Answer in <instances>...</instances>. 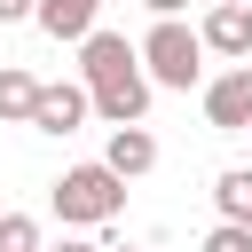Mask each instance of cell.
Segmentation results:
<instances>
[{
  "label": "cell",
  "mask_w": 252,
  "mask_h": 252,
  "mask_svg": "<svg viewBox=\"0 0 252 252\" xmlns=\"http://www.w3.org/2000/svg\"><path fill=\"white\" fill-rule=\"evenodd\" d=\"M79 79H87V94H94V118L102 126H134V118H150V71H142V39H126V32H87L79 39Z\"/></svg>",
  "instance_id": "obj_1"
},
{
  "label": "cell",
  "mask_w": 252,
  "mask_h": 252,
  "mask_svg": "<svg viewBox=\"0 0 252 252\" xmlns=\"http://www.w3.org/2000/svg\"><path fill=\"white\" fill-rule=\"evenodd\" d=\"M47 205H55V220H63V228H110V220L126 213V173H118L110 158L63 165V173H55V189H47Z\"/></svg>",
  "instance_id": "obj_2"
},
{
  "label": "cell",
  "mask_w": 252,
  "mask_h": 252,
  "mask_svg": "<svg viewBox=\"0 0 252 252\" xmlns=\"http://www.w3.org/2000/svg\"><path fill=\"white\" fill-rule=\"evenodd\" d=\"M142 71H150V87H165V94L205 87V39H197V24L158 16V24L142 32Z\"/></svg>",
  "instance_id": "obj_3"
},
{
  "label": "cell",
  "mask_w": 252,
  "mask_h": 252,
  "mask_svg": "<svg viewBox=\"0 0 252 252\" xmlns=\"http://www.w3.org/2000/svg\"><path fill=\"white\" fill-rule=\"evenodd\" d=\"M94 118V94H87V79H39V102H32V134H79Z\"/></svg>",
  "instance_id": "obj_4"
},
{
  "label": "cell",
  "mask_w": 252,
  "mask_h": 252,
  "mask_svg": "<svg viewBox=\"0 0 252 252\" xmlns=\"http://www.w3.org/2000/svg\"><path fill=\"white\" fill-rule=\"evenodd\" d=\"M205 126L213 134H244L252 126V55L228 63L220 79H205Z\"/></svg>",
  "instance_id": "obj_5"
},
{
  "label": "cell",
  "mask_w": 252,
  "mask_h": 252,
  "mask_svg": "<svg viewBox=\"0 0 252 252\" xmlns=\"http://www.w3.org/2000/svg\"><path fill=\"white\" fill-rule=\"evenodd\" d=\"M197 39H205V55H228V63H244V55H252V0H205V24H197Z\"/></svg>",
  "instance_id": "obj_6"
},
{
  "label": "cell",
  "mask_w": 252,
  "mask_h": 252,
  "mask_svg": "<svg viewBox=\"0 0 252 252\" xmlns=\"http://www.w3.org/2000/svg\"><path fill=\"white\" fill-rule=\"evenodd\" d=\"M32 24H39L47 39H71V47H79V39L102 24V0H39V8H32Z\"/></svg>",
  "instance_id": "obj_7"
},
{
  "label": "cell",
  "mask_w": 252,
  "mask_h": 252,
  "mask_svg": "<svg viewBox=\"0 0 252 252\" xmlns=\"http://www.w3.org/2000/svg\"><path fill=\"white\" fill-rule=\"evenodd\" d=\"M102 158H110V165H118L126 181H142V173L158 165V134H150L142 118H134V126H110V142H102Z\"/></svg>",
  "instance_id": "obj_8"
},
{
  "label": "cell",
  "mask_w": 252,
  "mask_h": 252,
  "mask_svg": "<svg viewBox=\"0 0 252 252\" xmlns=\"http://www.w3.org/2000/svg\"><path fill=\"white\" fill-rule=\"evenodd\" d=\"M32 102H39V79L0 63V126H32Z\"/></svg>",
  "instance_id": "obj_9"
},
{
  "label": "cell",
  "mask_w": 252,
  "mask_h": 252,
  "mask_svg": "<svg viewBox=\"0 0 252 252\" xmlns=\"http://www.w3.org/2000/svg\"><path fill=\"white\" fill-rule=\"evenodd\" d=\"M213 205H220V220H252V165H220L213 173Z\"/></svg>",
  "instance_id": "obj_10"
},
{
  "label": "cell",
  "mask_w": 252,
  "mask_h": 252,
  "mask_svg": "<svg viewBox=\"0 0 252 252\" xmlns=\"http://www.w3.org/2000/svg\"><path fill=\"white\" fill-rule=\"evenodd\" d=\"M47 236H39V220L32 213H0V252H39Z\"/></svg>",
  "instance_id": "obj_11"
},
{
  "label": "cell",
  "mask_w": 252,
  "mask_h": 252,
  "mask_svg": "<svg viewBox=\"0 0 252 252\" xmlns=\"http://www.w3.org/2000/svg\"><path fill=\"white\" fill-rule=\"evenodd\" d=\"M197 252H252V220H213Z\"/></svg>",
  "instance_id": "obj_12"
},
{
  "label": "cell",
  "mask_w": 252,
  "mask_h": 252,
  "mask_svg": "<svg viewBox=\"0 0 252 252\" xmlns=\"http://www.w3.org/2000/svg\"><path fill=\"white\" fill-rule=\"evenodd\" d=\"M32 8L39 0H0V24H32Z\"/></svg>",
  "instance_id": "obj_13"
},
{
  "label": "cell",
  "mask_w": 252,
  "mask_h": 252,
  "mask_svg": "<svg viewBox=\"0 0 252 252\" xmlns=\"http://www.w3.org/2000/svg\"><path fill=\"white\" fill-rule=\"evenodd\" d=\"M39 252H102V244H94V236H79V228H71V236H63V244H39Z\"/></svg>",
  "instance_id": "obj_14"
},
{
  "label": "cell",
  "mask_w": 252,
  "mask_h": 252,
  "mask_svg": "<svg viewBox=\"0 0 252 252\" xmlns=\"http://www.w3.org/2000/svg\"><path fill=\"white\" fill-rule=\"evenodd\" d=\"M142 8H150V16H181L189 0H142Z\"/></svg>",
  "instance_id": "obj_15"
},
{
  "label": "cell",
  "mask_w": 252,
  "mask_h": 252,
  "mask_svg": "<svg viewBox=\"0 0 252 252\" xmlns=\"http://www.w3.org/2000/svg\"><path fill=\"white\" fill-rule=\"evenodd\" d=\"M102 252H134V244H102Z\"/></svg>",
  "instance_id": "obj_16"
},
{
  "label": "cell",
  "mask_w": 252,
  "mask_h": 252,
  "mask_svg": "<svg viewBox=\"0 0 252 252\" xmlns=\"http://www.w3.org/2000/svg\"><path fill=\"white\" fill-rule=\"evenodd\" d=\"M244 134H252V126H244Z\"/></svg>",
  "instance_id": "obj_17"
}]
</instances>
